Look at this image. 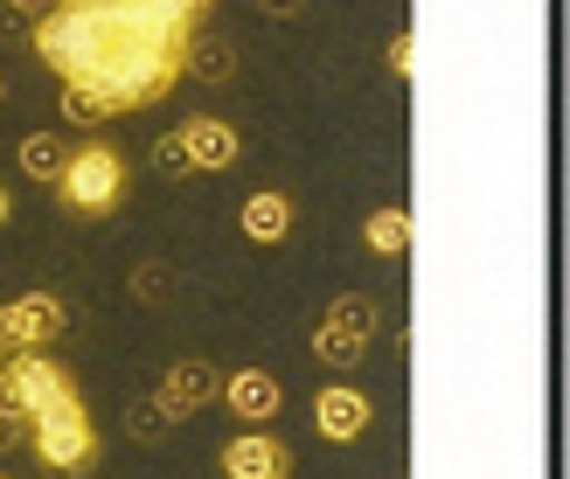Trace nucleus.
Segmentation results:
<instances>
[{
    "label": "nucleus",
    "instance_id": "obj_17",
    "mask_svg": "<svg viewBox=\"0 0 570 479\" xmlns=\"http://www.w3.org/2000/svg\"><path fill=\"white\" fill-rule=\"evenodd\" d=\"M362 355H368V341H355V333H341L334 320H321V327H313V361H321V369H341V376H348Z\"/></svg>",
    "mask_w": 570,
    "mask_h": 479
},
{
    "label": "nucleus",
    "instance_id": "obj_21",
    "mask_svg": "<svg viewBox=\"0 0 570 479\" xmlns=\"http://www.w3.org/2000/svg\"><path fill=\"white\" fill-rule=\"evenodd\" d=\"M14 445H28V417L0 403V452H14Z\"/></svg>",
    "mask_w": 570,
    "mask_h": 479
},
{
    "label": "nucleus",
    "instance_id": "obj_28",
    "mask_svg": "<svg viewBox=\"0 0 570 479\" xmlns=\"http://www.w3.org/2000/svg\"><path fill=\"white\" fill-rule=\"evenodd\" d=\"M0 361H8V348H0Z\"/></svg>",
    "mask_w": 570,
    "mask_h": 479
},
{
    "label": "nucleus",
    "instance_id": "obj_5",
    "mask_svg": "<svg viewBox=\"0 0 570 479\" xmlns=\"http://www.w3.org/2000/svg\"><path fill=\"white\" fill-rule=\"evenodd\" d=\"M63 299L56 292H21L0 306V348L8 355H28V348H49V341H63Z\"/></svg>",
    "mask_w": 570,
    "mask_h": 479
},
{
    "label": "nucleus",
    "instance_id": "obj_19",
    "mask_svg": "<svg viewBox=\"0 0 570 479\" xmlns=\"http://www.w3.org/2000/svg\"><path fill=\"white\" fill-rule=\"evenodd\" d=\"M175 286H181L175 265H139L132 271V299H147V306H167V299H175Z\"/></svg>",
    "mask_w": 570,
    "mask_h": 479
},
{
    "label": "nucleus",
    "instance_id": "obj_26",
    "mask_svg": "<svg viewBox=\"0 0 570 479\" xmlns=\"http://www.w3.org/2000/svg\"><path fill=\"white\" fill-rule=\"evenodd\" d=\"M56 8H83V0H56Z\"/></svg>",
    "mask_w": 570,
    "mask_h": 479
},
{
    "label": "nucleus",
    "instance_id": "obj_13",
    "mask_svg": "<svg viewBox=\"0 0 570 479\" xmlns=\"http://www.w3.org/2000/svg\"><path fill=\"white\" fill-rule=\"evenodd\" d=\"M63 160H70L63 132H28V139H21V174H28V181L56 188V174H63Z\"/></svg>",
    "mask_w": 570,
    "mask_h": 479
},
{
    "label": "nucleus",
    "instance_id": "obj_18",
    "mask_svg": "<svg viewBox=\"0 0 570 479\" xmlns=\"http://www.w3.org/2000/svg\"><path fill=\"white\" fill-rule=\"evenodd\" d=\"M175 425H181V417H175V410H167L160 397H139V403L126 410V431H132L139 445H160V438H167V431H175Z\"/></svg>",
    "mask_w": 570,
    "mask_h": 479
},
{
    "label": "nucleus",
    "instance_id": "obj_14",
    "mask_svg": "<svg viewBox=\"0 0 570 479\" xmlns=\"http://www.w3.org/2000/svg\"><path fill=\"white\" fill-rule=\"evenodd\" d=\"M237 42H216V36H195V49H188V77L195 83H230L237 77Z\"/></svg>",
    "mask_w": 570,
    "mask_h": 479
},
{
    "label": "nucleus",
    "instance_id": "obj_27",
    "mask_svg": "<svg viewBox=\"0 0 570 479\" xmlns=\"http://www.w3.org/2000/svg\"><path fill=\"white\" fill-rule=\"evenodd\" d=\"M0 104H8V77H0Z\"/></svg>",
    "mask_w": 570,
    "mask_h": 479
},
{
    "label": "nucleus",
    "instance_id": "obj_2",
    "mask_svg": "<svg viewBox=\"0 0 570 479\" xmlns=\"http://www.w3.org/2000/svg\"><path fill=\"white\" fill-rule=\"evenodd\" d=\"M126 194H132L126 153L105 147V139H77L70 160H63V174H56V209L77 216V222H98L111 209H126Z\"/></svg>",
    "mask_w": 570,
    "mask_h": 479
},
{
    "label": "nucleus",
    "instance_id": "obj_11",
    "mask_svg": "<svg viewBox=\"0 0 570 479\" xmlns=\"http://www.w3.org/2000/svg\"><path fill=\"white\" fill-rule=\"evenodd\" d=\"M237 222H244L250 243H285V237H293V222H299V209H293V194H285V188H258V194H244Z\"/></svg>",
    "mask_w": 570,
    "mask_h": 479
},
{
    "label": "nucleus",
    "instance_id": "obj_9",
    "mask_svg": "<svg viewBox=\"0 0 570 479\" xmlns=\"http://www.w3.org/2000/svg\"><path fill=\"white\" fill-rule=\"evenodd\" d=\"M223 403H230V417H244L250 431H265L272 417L285 410V389L265 369H237V376H223Z\"/></svg>",
    "mask_w": 570,
    "mask_h": 479
},
{
    "label": "nucleus",
    "instance_id": "obj_29",
    "mask_svg": "<svg viewBox=\"0 0 570 479\" xmlns=\"http://www.w3.org/2000/svg\"><path fill=\"white\" fill-rule=\"evenodd\" d=\"M0 479H8V472H0Z\"/></svg>",
    "mask_w": 570,
    "mask_h": 479
},
{
    "label": "nucleus",
    "instance_id": "obj_23",
    "mask_svg": "<svg viewBox=\"0 0 570 479\" xmlns=\"http://www.w3.org/2000/svg\"><path fill=\"white\" fill-rule=\"evenodd\" d=\"M258 8H265L272 21H299V14H306V0H258Z\"/></svg>",
    "mask_w": 570,
    "mask_h": 479
},
{
    "label": "nucleus",
    "instance_id": "obj_22",
    "mask_svg": "<svg viewBox=\"0 0 570 479\" xmlns=\"http://www.w3.org/2000/svg\"><path fill=\"white\" fill-rule=\"evenodd\" d=\"M411 63H417V36L404 28V36L390 42V70H396V77H411Z\"/></svg>",
    "mask_w": 570,
    "mask_h": 479
},
{
    "label": "nucleus",
    "instance_id": "obj_15",
    "mask_svg": "<svg viewBox=\"0 0 570 479\" xmlns=\"http://www.w3.org/2000/svg\"><path fill=\"white\" fill-rule=\"evenodd\" d=\"M362 243L376 250V258H404L411 250V209H376L362 222Z\"/></svg>",
    "mask_w": 570,
    "mask_h": 479
},
{
    "label": "nucleus",
    "instance_id": "obj_4",
    "mask_svg": "<svg viewBox=\"0 0 570 479\" xmlns=\"http://www.w3.org/2000/svg\"><path fill=\"white\" fill-rule=\"evenodd\" d=\"M70 389H77V376H70L56 355H42V348H28V355H8V361H0V403L21 410V417L49 410L56 397H70Z\"/></svg>",
    "mask_w": 570,
    "mask_h": 479
},
{
    "label": "nucleus",
    "instance_id": "obj_3",
    "mask_svg": "<svg viewBox=\"0 0 570 479\" xmlns=\"http://www.w3.org/2000/svg\"><path fill=\"white\" fill-rule=\"evenodd\" d=\"M28 445H36V459L56 466V472H91L98 466V425H91V410H83L77 389L28 417Z\"/></svg>",
    "mask_w": 570,
    "mask_h": 479
},
{
    "label": "nucleus",
    "instance_id": "obj_1",
    "mask_svg": "<svg viewBox=\"0 0 570 479\" xmlns=\"http://www.w3.org/2000/svg\"><path fill=\"white\" fill-rule=\"evenodd\" d=\"M216 0H83L36 21V56L63 83H98L126 111L160 104L188 77V49Z\"/></svg>",
    "mask_w": 570,
    "mask_h": 479
},
{
    "label": "nucleus",
    "instance_id": "obj_12",
    "mask_svg": "<svg viewBox=\"0 0 570 479\" xmlns=\"http://www.w3.org/2000/svg\"><path fill=\"white\" fill-rule=\"evenodd\" d=\"M63 126H77V132H91V126H111V119H126V104L111 98V91H98V83H63Z\"/></svg>",
    "mask_w": 570,
    "mask_h": 479
},
{
    "label": "nucleus",
    "instance_id": "obj_20",
    "mask_svg": "<svg viewBox=\"0 0 570 479\" xmlns=\"http://www.w3.org/2000/svg\"><path fill=\"white\" fill-rule=\"evenodd\" d=\"M154 167H160V174H188V147H181V132H160V139H154Z\"/></svg>",
    "mask_w": 570,
    "mask_h": 479
},
{
    "label": "nucleus",
    "instance_id": "obj_10",
    "mask_svg": "<svg viewBox=\"0 0 570 479\" xmlns=\"http://www.w3.org/2000/svg\"><path fill=\"white\" fill-rule=\"evenodd\" d=\"M368 417H376V403H368L362 389H348V382H327L321 397H313V425H321V438H334V445L362 438Z\"/></svg>",
    "mask_w": 570,
    "mask_h": 479
},
{
    "label": "nucleus",
    "instance_id": "obj_16",
    "mask_svg": "<svg viewBox=\"0 0 570 479\" xmlns=\"http://www.w3.org/2000/svg\"><path fill=\"white\" fill-rule=\"evenodd\" d=\"M321 320H334L341 333H355V341H376V327H383V306L368 299V292H341V299L327 306Z\"/></svg>",
    "mask_w": 570,
    "mask_h": 479
},
{
    "label": "nucleus",
    "instance_id": "obj_7",
    "mask_svg": "<svg viewBox=\"0 0 570 479\" xmlns=\"http://www.w3.org/2000/svg\"><path fill=\"white\" fill-rule=\"evenodd\" d=\"M223 479H293V445L285 438H272V431H244V438H230L223 445Z\"/></svg>",
    "mask_w": 570,
    "mask_h": 479
},
{
    "label": "nucleus",
    "instance_id": "obj_25",
    "mask_svg": "<svg viewBox=\"0 0 570 479\" xmlns=\"http://www.w3.org/2000/svg\"><path fill=\"white\" fill-rule=\"evenodd\" d=\"M8 216H14V194H8V188H0V230H8Z\"/></svg>",
    "mask_w": 570,
    "mask_h": 479
},
{
    "label": "nucleus",
    "instance_id": "obj_24",
    "mask_svg": "<svg viewBox=\"0 0 570 479\" xmlns=\"http://www.w3.org/2000/svg\"><path fill=\"white\" fill-rule=\"evenodd\" d=\"M8 8H14V14H21V21H42V14H49V8H56V0H8Z\"/></svg>",
    "mask_w": 570,
    "mask_h": 479
},
{
    "label": "nucleus",
    "instance_id": "obj_8",
    "mask_svg": "<svg viewBox=\"0 0 570 479\" xmlns=\"http://www.w3.org/2000/svg\"><path fill=\"white\" fill-rule=\"evenodd\" d=\"M160 403L175 417H195V410L223 403V369L216 361H175V369L160 376Z\"/></svg>",
    "mask_w": 570,
    "mask_h": 479
},
{
    "label": "nucleus",
    "instance_id": "obj_6",
    "mask_svg": "<svg viewBox=\"0 0 570 479\" xmlns=\"http://www.w3.org/2000/svg\"><path fill=\"white\" fill-rule=\"evenodd\" d=\"M181 147H188V174H230L244 153V132L230 119H216V111H195L181 126Z\"/></svg>",
    "mask_w": 570,
    "mask_h": 479
}]
</instances>
